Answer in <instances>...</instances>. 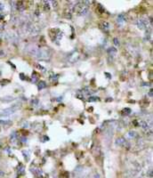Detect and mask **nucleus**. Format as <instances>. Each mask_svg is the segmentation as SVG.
I'll use <instances>...</instances> for the list:
<instances>
[{
    "instance_id": "nucleus-1",
    "label": "nucleus",
    "mask_w": 153,
    "mask_h": 178,
    "mask_svg": "<svg viewBox=\"0 0 153 178\" xmlns=\"http://www.w3.org/2000/svg\"><path fill=\"white\" fill-rule=\"evenodd\" d=\"M89 2L87 1H80L78 2L74 7V11L78 14V15H85L88 13L89 11Z\"/></svg>"
},
{
    "instance_id": "nucleus-2",
    "label": "nucleus",
    "mask_w": 153,
    "mask_h": 178,
    "mask_svg": "<svg viewBox=\"0 0 153 178\" xmlns=\"http://www.w3.org/2000/svg\"><path fill=\"white\" fill-rule=\"evenodd\" d=\"M49 34H50L51 39H52L53 42L57 43V44H59V42L60 41V39H62L63 37V33L60 31L58 28H52L51 31H50V32H49Z\"/></svg>"
},
{
    "instance_id": "nucleus-3",
    "label": "nucleus",
    "mask_w": 153,
    "mask_h": 178,
    "mask_svg": "<svg viewBox=\"0 0 153 178\" xmlns=\"http://www.w3.org/2000/svg\"><path fill=\"white\" fill-rule=\"evenodd\" d=\"M116 143H117V145L121 146V147L125 148L126 150H130V148H131V144H130V142H127L124 137H118V138H117V140H116Z\"/></svg>"
},
{
    "instance_id": "nucleus-4",
    "label": "nucleus",
    "mask_w": 153,
    "mask_h": 178,
    "mask_svg": "<svg viewBox=\"0 0 153 178\" xmlns=\"http://www.w3.org/2000/svg\"><path fill=\"white\" fill-rule=\"evenodd\" d=\"M19 109L18 106H12L10 108H7L4 110H2L1 112H0V117H6V116H9V115H12L14 114L17 110Z\"/></svg>"
},
{
    "instance_id": "nucleus-5",
    "label": "nucleus",
    "mask_w": 153,
    "mask_h": 178,
    "mask_svg": "<svg viewBox=\"0 0 153 178\" xmlns=\"http://www.w3.org/2000/svg\"><path fill=\"white\" fill-rule=\"evenodd\" d=\"M35 55L38 56V58L47 59V58H49L50 53H49V51L47 49H38Z\"/></svg>"
},
{
    "instance_id": "nucleus-6",
    "label": "nucleus",
    "mask_w": 153,
    "mask_h": 178,
    "mask_svg": "<svg viewBox=\"0 0 153 178\" xmlns=\"http://www.w3.org/2000/svg\"><path fill=\"white\" fill-rule=\"evenodd\" d=\"M79 59V53L78 51H73L70 55H69V58H68V61L70 63H75L78 61Z\"/></svg>"
},
{
    "instance_id": "nucleus-7",
    "label": "nucleus",
    "mask_w": 153,
    "mask_h": 178,
    "mask_svg": "<svg viewBox=\"0 0 153 178\" xmlns=\"http://www.w3.org/2000/svg\"><path fill=\"white\" fill-rule=\"evenodd\" d=\"M137 26L140 29H146L149 27V21L146 19L142 18L137 21Z\"/></svg>"
},
{
    "instance_id": "nucleus-8",
    "label": "nucleus",
    "mask_w": 153,
    "mask_h": 178,
    "mask_svg": "<svg viewBox=\"0 0 153 178\" xmlns=\"http://www.w3.org/2000/svg\"><path fill=\"white\" fill-rule=\"evenodd\" d=\"M99 28L102 29V31H108L109 29H110V23H109L108 21H102L99 23Z\"/></svg>"
},
{
    "instance_id": "nucleus-9",
    "label": "nucleus",
    "mask_w": 153,
    "mask_h": 178,
    "mask_svg": "<svg viewBox=\"0 0 153 178\" xmlns=\"http://www.w3.org/2000/svg\"><path fill=\"white\" fill-rule=\"evenodd\" d=\"M81 93L83 94L84 96L85 95H92V94L94 93V90H93V89H91V87H89V86H85V87H84L82 89V92Z\"/></svg>"
},
{
    "instance_id": "nucleus-10",
    "label": "nucleus",
    "mask_w": 153,
    "mask_h": 178,
    "mask_svg": "<svg viewBox=\"0 0 153 178\" xmlns=\"http://www.w3.org/2000/svg\"><path fill=\"white\" fill-rule=\"evenodd\" d=\"M15 5H16V7H17V9L18 10H20V11H23V10H25L26 9V6H25V2H16L15 3Z\"/></svg>"
},
{
    "instance_id": "nucleus-11",
    "label": "nucleus",
    "mask_w": 153,
    "mask_h": 178,
    "mask_svg": "<svg viewBox=\"0 0 153 178\" xmlns=\"http://www.w3.org/2000/svg\"><path fill=\"white\" fill-rule=\"evenodd\" d=\"M42 5H43L44 10H46V11L50 10V8L52 7V6H51V2H48V1H43V2H42Z\"/></svg>"
},
{
    "instance_id": "nucleus-12",
    "label": "nucleus",
    "mask_w": 153,
    "mask_h": 178,
    "mask_svg": "<svg viewBox=\"0 0 153 178\" xmlns=\"http://www.w3.org/2000/svg\"><path fill=\"white\" fill-rule=\"evenodd\" d=\"M64 14H65V17L70 18V17H71V14H72V10L70 9V8H66L65 11H64Z\"/></svg>"
},
{
    "instance_id": "nucleus-13",
    "label": "nucleus",
    "mask_w": 153,
    "mask_h": 178,
    "mask_svg": "<svg viewBox=\"0 0 153 178\" xmlns=\"http://www.w3.org/2000/svg\"><path fill=\"white\" fill-rule=\"evenodd\" d=\"M33 174H34L36 176H38V177H40V176L42 175V170H40L39 168H36V169L33 171Z\"/></svg>"
},
{
    "instance_id": "nucleus-14",
    "label": "nucleus",
    "mask_w": 153,
    "mask_h": 178,
    "mask_svg": "<svg viewBox=\"0 0 153 178\" xmlns=\"http://www.w3.org/2000/svg\"><path fill=\"white\" fill-rule=\"evenodd\" d=\"M130 113H131V110L129 108H125V109L122 110V111H121L122 115H128Z\"/></svg>"
},
{
    "instance_id": "nucleus-15",
    "label": "nucleus",
    "mask_w": 153,
    "mask_h": 178,
    "mask_svg": "<svg viewBox=\"0 0 153 178\" xmlns=\"http://www.w3.org/2000/svg\"><path fill=\"white\" fill-rule=\"evenodd\" d=\"M46 82H44V81H40L39 83H38V89H43V88H46Z\"/></svg>"
},
{
    "instance_id": "nucleus-16",
    "label": "nucleus",
    "mask_w": 153,
    "mask_h": 178,
    "mask_svg": "<svg viewBox=\"0 0 153 178\" xmlns=\"http://www.w3.org/2000/svg\"><path fill=\"white\" fill-rule=\"evenodd\" d=\"M128 135H129L130 138H135V137L137 136V133L134 132V131H130V132L128 133Z\"/></svg>"
},
{
    "instance_id": "nucleus-17",
    "label": "nucleus",
    "mask_w": 153,
    "mask_h": 178,
    "mask_svg": "<svg viewBox=\"0 0 153 178\" xmlns=\"http://www.w3.org/2000/svg\"><path fill=\"white\" fill-rule=\"evenodd\" d=\"M117 21H118V22H124L125 21V16L123 14H119L117 17Z\"/></svg>"
},
{
    "instance_id": "nucleus-18",
    "label": "nucleus",
    "mask_w": 153,
    "mask_h": 178,
    "mask_svg": "<svg viewBox=\"0 0 153 178\" xmlns=\"http://www.w3.org/2000/svg\"><path fill=\"white\" fill-rule=\"evenodd\" d=\"M108 53H109L110 55L114 56V55H115V53H117V50H116L115 48H110V49L108 50Z\"/></svg>"
},
{
    "instance_id": "nucleus-19",
    "label": "nucleus",
    "mask_w": 153,
    "mask_h": 178,
    "mask_svg": "<svg viewBox=\"0 0 153 178\" xmlns=\"http://www.w3.org/2000/svg\"><path fill=\"white\" fill-rule=\"evenodd\" d=\"M96 101H99V97H96V96H91V97L88 99V102H96Z\"/></svg>"
},
{
    "instance_id": "nucleus-20",
    "label": "nucleus",
    "mask_w": 153,
    "mask_h": 178,
    "mask_svg": "<svg viewBox=\"0 0 153 178\" xmlns=\"http://www.w3.org/2000/svg\"><path fill=\"white\" fill-rule=\"evenodd\" d=\"M76 95H77V98H78V99H80V100H84V97H85V96L83 95V94H82L81 92H78Z\"/></svg>"
},
{
    "instance_id": "nucleus-21",
    "label": "nucleus",
    "mask_w": 153,
    "mask_h": 178,
    "mask_svg": "<svg viewBox=\"0 0 153 178\" xmlns=\"http://www.w3.org/2000/svg\"><path fill=\"white\" fill-rule=\"evenodd\" d=\"M38 78V75L36 72H34V73L32 74V80H33L34 82H37Z\"/></svg>"
},
{
    "instance_id": "nucleus-22",
    "label": "nucleus",
    "mask_w": 153,
    "mask_h": 178,
    "mask_svg": "<svg viewBox=\"0 0 153 178\" xmlns=\"http://www.w3.org/2000/svg\"><path fill=\"white\" fill-rule=\"evenodd\" d=\"M98 6H99V7H98V9H97V11H99V13L102 14V13L105 11V10H104V8H103L102 6H100V5H98Z\"/></svg>"
},
{
    "instance_id": "nucleus-23",
    "label": "nucleus",
    "mask_w": 153,
    "mask_h": 178,
    "mask_svg": "<svg viewBox=\"0 0 153 178\" xmlns=\"http://www.w3.org/2000/svg\"><path fill=\"white\" fill-rule=\"evenodd\" d=\"M57 78H58L57 75H54V74H53V76H51L50 78H51V80H53V81H56V80H57Z\"/></svg>"
},
{
    "instance_id": "nucleus-24",
    "label": "nucleus",
    "mask_w": 153,
    "mask_h": 178,
    "mask_svg": "<svg viewBox=\"0 0 153 178\" xmlns=\"http://www.w3.org/2000/svg\"><path fill=\"white\" fill-rule=\"evenodd\" d=\"M114 45L116 46H119V41L117 40V38H114Z\"/></svg>"
},
{
    "instance_id": "nucleus-25",
    "label": "nucleus",
    "mask_w": 153,
    "mask_h": 178,
    "mask_svg": "<svg viewBox=\"0 0 153 178\" xmlns=\"http://www.w3.org/2000/svg\"><path fill=\"white\" fill-rule=\"evenodd\" d=\"M147 175H148L149 178H152V170H149V174H147Z\"/></svg>"
},
{
    "instance_id": "nucleus-26",
    "label": "nucleus",
    "mask_w": 153,
    "mask_h": 178,
    "mask_svg": "<svg viewBox=\"0 0 153 178\" xmlns=\"http://www.w3.org/2000/svg\"><path fill=\"white\" fill-rule=\"evenodd\" d=\"M3 18H4V16H3L1 14H0V21H1L3 20Z\"/></svg>"
},
{
    "instance_id": "nucleus-27",
    "label": "nucleus",
    "mask_w": 153,
    "mask_h": 178,
    "mask_svg": "<svg viewBox=\"0 0 153 178\" xmlns=\"http://www.w3.org/2000/svg\"><path fill=\"white\" fill-rule=\"evenodd\" d=\"M149 95L150 97L152 96V90H150V91H149Z\"/></svg>"
}]
</instances>
